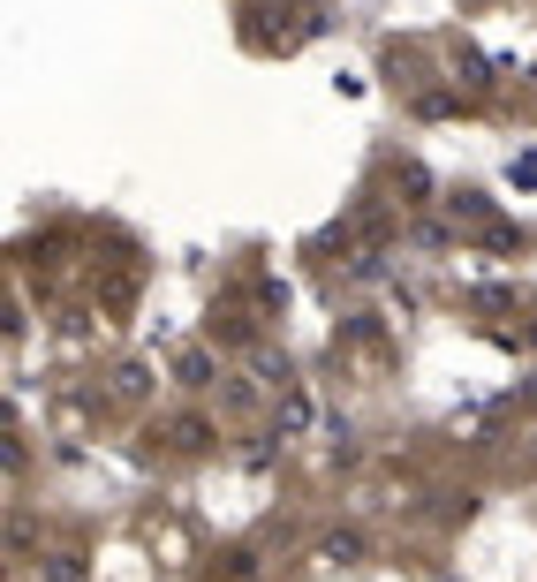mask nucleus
<instances>
[{
    "label": "nucleus",
    "mask_w": 537,
    "mask_h": 582,
    "mask_svg": "<svg viewBox=\"0 0 537 582\" xmlns=\"http://www.w3.org/2000/svg\"><path fill=\"white\" fill-rule=\"evenodd\" d=\"M46 582H76V560H46Z\"/></svg>",
    "instance_id": "2"
},
{
    "label": "nucleus",
    "mask_w": 537,
    "mask_h": 582,
    "mask_svg": "<svg viewBox=\"0 0 537 582\" xmlns=\"http://www.w3.org/2000/svg\"><path fill=\"white\" fill-rule=\"evenodd\" d=\"M318 552H326V560H356V552H364V537H356V530H333Z\"/></svg>",
    "instance_id": "1"
}]
</instances>
